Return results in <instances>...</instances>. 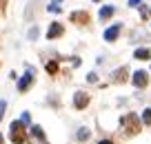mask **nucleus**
Listing matches in <instances>:
<instances>
[{
    "mask_svg": "<svg viewBox=\"0 0 151 144\" xmlns=\"http://www.w3.org/2000/svg\"><path fill=\"white\" fill-rule=\"evenodd\" d=\"M9 138H11V142L14 144H24L27 142V131H24V124L20 120H14L11 122V126H9Z\"/></svg>",
    "mask_w": 151,
    "mask_h": 144,
    "instance_id": "1",
    "label": "nucleus"
},
{
    "mask_svg": "<svg viewBox=\"0 0 151 144\" xmlns=\"http://www.w3.org/2000/svg\"><path fill=\"white\" fill-rule=\"evenodd\" d=\"M122 126L127 129V133H129V135H136L138 131H140V120H138L136 113H129V115H124V117H122Z\"/></svg>",
    "mask_w": 151,
    "mask_h": 144,
    "instance_id": "2",
    "label": "nucleus"
},
{
    "mask_svg": "<svg viewBox=\"0 0 151 144\" xmlns=\"http://www.w3.org/2000/svg\"><path fill=\"white\" fill-rule=\"evenodd\" d=\"M131 82H133V87L145 89L147 84H149V75H147V71H136V73H133V78H131Z\"/></svg>",
    "mask_w": 151,
    "mask_h": 144,
    "instance_id": "3",
    "label": "nucleus"
},
{
    "mask_svg": "<svg viewBox=\"0 0 151 144\" xmlns=\"http://www.w3.org/2000/svg\"><path fill=\"white\" fill-rule=\"evenodd\" d=\"M31 82H33V69H27V73L18 80V91H27Z\"/></svg>",
    "mask_w": 151,
    "mask_h": 144,
    "instance_id": "4",
    "label": "nucleus"
},
{
    "mask_svg": "<svg viewBox=\"0 0 151 144\" xmlns=\"http://www.w3.org/2000/svg\"><path fill=\"white\" fill-rule=\"evenodd\" d=\"M87 104H89V95H87L85 91H78V93L73 95V107H76V109H85Z\"/></svg>",
    "mask_w": 151,
    "mask_h": 144,
    "instance_id": "5",
    "label": "nucleus"
},
{
    "mask_svg": "<svg viewBox=\"0 0 151 144\" xmlns=\"http://www.w3.org/2000/svg\"><path fill=\"white\" fill-rule=\"evenodd\" d=\"M62 31H65V27H62L60 22H51V24H49V29H47V38H49V40H53V38L62 36Z\"/></svg>",
    "mask_w": 151,
    "mask_h": 144,
    "instance_id": "6",
    "label": "nucleus"
},
{
    "mask_svg": "<svg viewBox=\"0 0 151 144\" xmlns=\"http://www.w3.org/2000/svg\"><path fill=\"white\" fill-rule=\"evenodd\" d=\"M118 36H120V24H113V27H109L107 31H104V40L107 42H113Z\"/></svg>",
    "mask_w": 151,
    "mask_h": 144,
    "instance_id": "7",
    "label": "nucleus"
},
{
    "mask_svg": "<svg viewBox=\"0 0 151 144\" xmlns=\"http://www.w3.org/2000/svg\"><path fill=\"white\" fill-rule=\"evenodd\" d=\"M113 11H116V7H111V5H107V7H102V9H100V20H109L113 16Z\"/></svg>",
    "mask_w": 151,
    "mask_h": 144,
    "instance_id": "8",
    "label": "nucleus"
},
{
    "mask_svg": "<svg viewBox=\"0 0 151 144\" xmlns=\"http://www.w3.org/2000/svg\"><path fill=\"white\" fill-rule=\"evenodd\" d=\"M133 56H136V60H149V58H151V51L142 47V49H136V51H133Z\"/></svg>",
    "mask_w": 151,
    "mask_h": 144,
    "instance_id": "9",
    "label": "nucleus"
},
{
    "mask_svg": "<svg viewBox=\"0 0 151 144\" xmlns=\"http://www.w3.org/2000/svg\"><path fill=\"white\" fill-rule=\"evenodd\" d=\"M71 20H73V22H87L89 16H87L85 11H78V14H71Z\"/></svg>",
    "mask_w": 151,
    "mask_h": 144,
    "instance_id": "10",
    "label": "nucleus"
},
{
    "mask_svg": "<svg viewBox=\"0 0 151 144\" xmlns=\"http://www.w3.org/2000/svg\"><path fill=\"white\" fill-rule=\"evenodd\" d=\"M142 124L151 126V109H145V111H142Z\"/></svg>",
    "mask_w": 151,
    "mask_h": 144,
    "instance_id": "11",
    "label": "nucleus"
},
{
    "mask_svg": "<svg viewBox=\"0 0 151 144\" xmlns=\"http://www.w3.org/2000/svg\"><path fill=\"white\" fill-rule=\"evenodd\" d=\"M78 140H80V142L89 140V131H87V129H80V131H78Z\"/></svg>",
    "mask_w": 151,
    "mask_h": 144,
    "instance_id": "12",
    "label": "nucleus"
},
{
    "mask_svg": "<svg viewBox=\"0 0 151 144\" xmlns=\"http://www.w3.org/2000/svg\"><path fill=\"white\" fill-rule=\"evenodd\" d=\"M31 131H33V135H36L38 140H45V133H42V129H40V126H33Z\"/></svg>",
    "mask_w": 151,
    "mask_h": 144,
    "instance_id": "13",
    "label": "nucleus"
},
{
    "mask_svg": "<svg viewBox=\"0 0 151 144\" xmlns=\"http://www.w3.org/2000/svg\"><path fill=\"white\" fill-rule=\"evenodd\" d=\"M56 69H58L56 62H47V71H49V73H56Z\"/></svg>",
    "mask_w": 151,
    "mask_h": 144,
    "instance_id": "14",
    "label": "nucleus"
},
{
    "mask_svg": "<svg viewBox=\"0 0 151 144\" xmlns=\"http://www.w3.org/2000/svg\"><path fill=\"white\" fill-rule=\"evenodd\" d=\"M47 9L51 11V14H56V11H60V7H58V2H51V5H49Z\"/></svg>",
    "mask_w": 151,
    "mask_h": 144,
    "instance_id": "15",
    "label": "nucleus"
},
{
    "mask_svg": "<svg viewBox=\"0 0 151 144\" xmlns=\"http://www.w3.org/2000/svg\"><path fill=\"white\" fill-rule=\"evenodd\" d=\"M5 109H7V102L0 100V120H2V115H5Z\"/></svg>",
    "mask_w": 151,
    "mask_h": 144,
    "instance_id": "16",
    "label": "nucleus"
},
{
    "mask_svg": "<svg viewBox=\"0 0 151 144\" xmlns=\"http://www.w3.org/2000/svg\"><path fill=\"white\" fill-rule=\"evenodd\" d=\"M124 73H127V71L120 69V71H116V73H113V78H116V80H122V75H124Z\"/></svg>",
    "mask_w": 151,
    "mask_h": 144,
    "instance_id": "17",
    "label": "nucleus"
},
{
    "mask_svg": "<svg viewBox=\"0 0 151 144\" xmlns=\"http://www.w3.org/2000/svg\"><path fill=\"white\" fill-rule=\"evenodd\" d=\"M20 122H22V124H24V126H27V124H29V113H27V111H24V113H22V117H20Z\"/></svg>",
    "mask_w": 151,
    "mask_h": 144,
    "instance_id": "18",
    "label": "nucleus"
},
{
    "mask_svg": "<svg viewBox=\"0 0 151 144\" xmlns=\"http://www.w3.org/2000/svg\"><path fill=\"white\" fill-rule=\"evenodd\" d=\"M87 80H89V82H96V80H98V75H96V73H89V75H87Z\"/></svg>",
    "mask_w": 151,
    "mask_h": 144,
    "instance_id": "19",
    "label": "nucleus"
},
{
    "mask_svg": "<svg viewBox=\"0 0 151 144\" xmlns=\"http://www.w3.org/2000/svg\"><path fill=\"white\" fill-rule=\"evenodd\" d=\"M142 0H129V7H136V5H140Z\"/></svg>",
    "mask_w": 151,
    "mask_h": 144,
    "instance_id": "20",
    "label": "nucleus"
},
{
    "mask_svg": "<svg viewBox=\"0 0 151 144\" xmlns=\"http://www.w3.org/2000/svg\"><path fill=\"white\" fill-rule=\"evenodd\" d=\"M98 144H113V142H111V140H100Z\"/></svg>",
    "mask_w": 151,
    "mask_h": 144,
    "instance_id": "21",
    "label": "nucleus"
},
{
    "mask_svg": "<svg viewBox=\"0 0 151 144\" xmlns=\"http://www.w3.org/2000/svg\"><path fill=\"white\" fill-rule=\"evenodd\" d=\"M2 142H5V138H2V135H0V144H2Z\"/></svg>",
    "mask_w": 151,
    "mask_h": 144,
    "instance_id": "22",
    "label": "nucleus"
}]
</instances>
